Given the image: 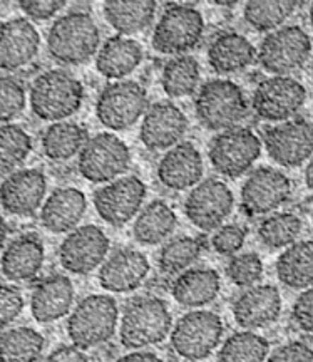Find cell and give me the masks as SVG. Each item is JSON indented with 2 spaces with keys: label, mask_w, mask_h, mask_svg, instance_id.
<instances>
[{
  "label": "cell",
  "mask_w": 313,
  "mask_h": 362,
  "mask_svg": "<svg viewBox=\"0 0 313 362\" xmlns=\"http://www.w3.org/2000/svg\"><path fill=\"white\" fill-rule=\"evenodd\" d=\"M173 329V315L163 298L136 297L121 317L119 339L126 349H144L161 344Z\"/></svg>",
  "instance_id": "cell-1"
},
{
  "label": "cell",
  "mask_w": 313,
  "mask_h": 362,
  "mask_svg": "<svg viewBox=\"0 0 313 362\" xmlns=\"http://www.w3.org/2000/svg\"><path fill=\"white\" fill-rule=\"evenodd\" d=\"M99 44V27L85 12H71L59 17L47 34V51L59 64H84L98 52Z\"/></svg>",
  "instance_id": "cell-2"
},
{
  "label": "cell",
  "mask_w": 313,
  "mask_h": 362,
  "mask_svg": "<svg viewBox=\"0 0 313 362\" xmlns=\"http://www.w3.org/2000/svg\"><path fill=\"white\" fill-rule=\"evenodd\" d=\"M83 99L81 81L64 69L45 71L30 86V107L44 121L61 123L79 111Z\"/></svg>",
  "instance_id": "cell-3"
},
{
  "label": "cell",
  "mask_w": 313,
  "mask_h": 362,
  "mask_svg": "<svg viewBox=\"0 0 313 362\" xmlns=\"http://www.w3.org/2000/svg\"><path fill=\"white\" fill-rule=\"evenodd\" d=\"M119 322V309L111 296L94 293L84 297L67 320V334L72 346L93 349L111 341Z\"/></svg>",
  "instance_id": "cell-4"
},
{
  "label": "cell",
  "mask_w": 313,
  "mask_h": 362,
  "mask_svg": "<svg viewBox=\"0 0 313 362\" xmlns=\"http://www.w3.org/2000/svg\"><path fill=\"white\" fill-rule=\"evenodd\" d=\"M198 121L210 131L237 128L248 115L243 89L233 81L211 79L199 88L194 101Z\"/></svg>",
  "instance_id": "cell-5"
},
{
  "label": "cell",
  "mask_w": 313,
  "mask_h": 362,
  "mask_svg": "<svg viewBox=\"0 0 313 362\" xmlns=\"http://www.w3.org/2000/svg\"><path fill=\"white\" fill-rule=\"evenodd\" d=\"M225 325L211 310H191L171 329V346L176 354L189 362L206 359L220 346Z\"/></svg>",
  "instance_id": "cell-6"
},
{
  "label": "cell",
  "mask_w": 313,
  "mask_h": 362,
  "mask_svg": "<svg viewBox=\"0 0 313 362\" xmlns=\"http://www.w3.org/2000/svg\"><path fill=\"white\" fill-rule=\"evenodd\" d=\"M205 19L196 7L176 4L161 13L153 34V47L167 56H184L201 42Z\"/></svg>",
  "instance_id": "cell-7"
},
{
  "label": "cell",
  "mask_w": 313,
  "mask_h": 362,
  "mask_svg": "<svg viewBox=\"0 0 313 362\" xmlns=\"http://www.w3.org/2000/svg\"><path fill=\"white\" fill-rule=\"evenodd\" d=\"M129 163L128 144L112 133H99L81 149L77 168L90 183H111L129 168Z\"/></svg>",
  "instance_id": "cell-8"
},
{
  "label": "cell",
  "mask_w": 313,
  "mask_h": 362,
  "mask_svg": "<svg viewBox=\"0 0 313 362\" xmlns=\"http://www.w3.org/2000/svg\"><path fill=\"white\" fill-rule=\"evenodd\" d=\"M310 54V35L298 25H285L266 34L256 57L265 71L275 76H287L305 66Z\"/></svg>",
  "instance_id": "cell-9"
},
{
  "label": "cell",
  "mask_w": 313,
  "mask_h": 362,
  "mask_svg": "<svg viewBox=\"0 0 313 362\" xmlns=\"http://www.w3.org/2000/svg\"><path fill=\"white\" fill-rule=\"evenodd\" d=\"M148 111L146 89L136 81H116L99 94L96 116L99 123L112 131L134 126Z\"/></svg>",
  "instance_id": "cell-10"
},
{
  "label": "cell",
  "mask_w": 313,
  "mask_h": 362,
  "mask_svg": "<svg viewBox=\"0 0 313 362\" xmlns=\"http://www.w3.org/2000/svg\"><path fill=\"white\" fill-rule=\"evenodd\" d=\"M261 155L260 138L249 128L237 126L221 131L210 144V161L218 173L238 178L255 165Z\"/></svg>",
  "instance_id": "cell-11"
},
{
  "label": "cell",
  "mask_w": 313,
  "mask_h": 362,
  "mask_svg": "<svg viewBox=\"0 0 313 362\" xmlns=\"http://www.w3.org/2000/svg\"><path fill=\"white\" fill-rule=\"evenodd\" d=\"M307 101V89L300 81L290 76H273L261 81L253 93L252 106L258 117L265 121L292 119Z\"/></svg>",
  "instance_id": "cell-12"
},
{
  "label": "cell",
  "mask_w": 313,
  "mask_h": 362,
  "mask_svg": "<svg viewBox=\"0 0 313 362\" xmlns=\"http://www.w3.org/2000/svg\"><path fill=\"white\" fill-rule=\"evenodd\" d=\"M263 144L276 165L297 168L313 156V124L303 117L283 121L265 131Z\"/></svg>",
  "instance_id": "cell-13"
},
{
  "label": "cell",
  "mask_w": 313,
  "mask_h": 362,
  "mask_svg": "<svg viewBox=\"0 0 313 362\" xmlns=\"http://www.w3.org/2000/svg\"><path fill=\"white\" fill-rule=\"evenodd\" d=\"M233 206L235 197L228 185L216 178H208L198 183L186 197L184 215L196 228L213 232L223 226Z\"/></svg>",
  "instance_id": "cell-14"
},
{
  "label": "cell",
  "mask_w": 313,
  "mask_h": 362,
  "mask_svg": "<svg viewBox=\"0 0 313 362\" xmlns=\"http://www.w3.org/2000/svg\"><path fill=\"white\" fill-rule=\"evenodd\" d=\"M146 198V185L138 176H122L94 193V208L107 225L124 226L139 214Z\"/></svg>",
  "instance_id": "cell-15"
},
{
  "label": "cell",
  "mask_w": 313,
  "mask_h": 362,
  "mask_svg": "<svg viewBox=\"0 0 313 362\" xmlns=\"http://www.w3.org/2000/svg\"><path fill=\"white\" fill-rule=\"evenodd\" d=\"M107 235L96 225H83L62 240L59 262L62 269L76 275H88L101 267L109 253Z\"/></svg>",
  "instance_id": "cell-16"
},
{
  "label": "cell",
  "mask_w": 313,
  "mask_h": 362,
  "mask_svg": "<svg viewBox=\"0 0 313 362\" xmlns=\"http://www.w3.org/2000/svg\"><path fill=\"white\" fill-rule=\"evenodd\" d=\"M292 194L288 176L270 166L252 171L242 187V208L247 215H266L275 211Z\"/></svg>",
  "instance_id": "cell-17"
},
{
  "label": "cell",
  "mask_w": 313,
  "mask_h": 362,
  "mask_svg": "<svg viewBox=\"0 0 313 362\" xmlns=\"http://www.w3.org/2000/svg\"><path fill=\"white\" fill-rule=\"evenodd\" d=\"M188 128L189 121L184 112L175 103L163 101L144 112L139 138L151 151H163L179 144Z\"/></svg>",
  "instance_id": "cell-18"
},
{
  "label": "cell",
  "mask_w": 313,
  "mask_h": 362,
  "mask_svg": "<svg viewBox=\"0 0 313 362\" xmlns=\"http://www.w3.org/2000/svg\"><path fill=\"white\" fill-rule=\"evenodd\" d=\"M47 178L37 168L19 170L0 185V206L16 216H30L42 205Z\"/></svg>",
  "instance_id": "cell-19"
},
{
  "label": "cell",
  "mask_w": 313,
  "mask_h": 362,
  "mask_svg": "<svg viewBox=\"0 0 313 362\" xmlns=\"http://www.w3.org/2000/svg\"><path fill=\"white\" fill-rule=\"evenodd\" d=\"M151 265L143 252L119 248L112 252L99 269V284L107 292L128 293L143 285Z\"/></svg>",
  "instance_id": "cell-20"
},
{
  "label": "cell",
  "mask_w": 313,
  "mask_h": 362,
  "mask_svg": "<svg viewBox=\"0 0 313 362\" xmlns=\"http://www.w3.org/2000/svg\"><path fill=\"white\" fill-rule=\"evenodd\" d=\"M40 35L25 17H16L0 25V69L17 71L37 56Z\"/></svg>",
  "instance_id": "cell-21"
},
{
  "label": "cell",
  "mask_w": 313,
  "mask_h": 362,
  "mask_svg": "<svg viewBox=\"0 0 313 362\" xmlns=\"http://www.w3.org/2000/svg\"><path fill=\"white\" fill-rule=\"evenodd\" d=\"M281 314V296L273 285H255L233 302L235 322L247 330L268 327Z\"/></svg>",
  "instance_id": "cell-22"
},
{
  "label": "cell",
  "mask_w": 313,
  "mask_h": 362,
  "mask_svg": "<svg viewBox=\"0 0 313 362\" xmlns=\"http://www.w3.org/2000/svg\"><path fill=\"white\" fill-rule=\"evenodd\" d=\"M203 158L193 143L176 144L161 158L158 165V178L163 187L173 192H183L196 185L203 178Z\"/></svg>",
  "instance_id": "cell-23"
},
{
  "label": "cell",
  "mask_w": 313,
  "mask_h": 362,
  "mask_svg": "<svg viewBox=\"0 0 313 362\" xmlns=\"http://www.w3.org/2000/svg\"><path fill=\"white\" fill-rule=\"evenodd\" d=\"M74 304V285L67 275H51L35 285L30 312L39 324H51L69 314Z\"/></svg>",
  "instance_id": "cell-24"
},
{
  "label": "cell",
  "mask_w": 313,
  "mask_h": 362,
  "mask_svg": "<svg viewBox=\"0 0 313 362\" xmlns=\"http://www.w3.org/2000/svg\"><path fill=\"white\" fill-rule=\"evenodd\" d=\"M44 260L42 240L34 233H25L13 238L6 247L0 259V270L11 282H29L42 270Z\"/></svg>",
  "instance_id": "cell-25"
},
{
  "label": "cell",
  "mask_w": 313,
  "mask_h": 362,
  "mask_svg": "<svg viewBox=\"0 0 313 362\" xmlns=\"http://www.w3.org/2000/svg\"><path fill=\"white\" fill-rule=\"evenodd\" d=\"M88 200L77 188H57L40 208V223L51 233H71L84 218Z\"/></svg>",
  "instance_id": "cell-26"
},
{
  "label": "cell",
  "mask_w": 313,
  "mask_h": 362,
  "mask_svg": "<svg viewBox=\"0 0 313 362\" xmlns=\"http://www.w3.org/2000/svg\"><path fill=\"white\" fill-rule=\"evenodd\" d=\"M221 287V279L216 270L206 267L188 269L175 279L171 293L179 305L188 309H199L211 304L218 297Z\"/></svg>",
  "instance_id": "cell-27"
},
{
  "label": "cell",
  "mask_w": 313,
  "mask_h": 362,
  "mask_svg": "<svg viewBox=\"0 0 313 362\" xmlns=\"http://www.w3.org/2000/svg\"><path fill=\"white\" fill-rule=\"evenodd\" d=\"M256 49L242 34L223 33L208 49V62L218 74L242 72L255 62Z\"/></svg>",
  "instance_id": "cell-28"
},
{
  "label": "cell",
  "mask_w": 313,
  "mask_h": 362,
  "mask_svg": "<svg viewBox=\"0 0 313 362\" xmlns=\"http://www.w3.org/2000/svg\"><path fill=\"white\" fill-rule=\"evenodd\" d=\"M143 61V47L138 40L114 35L99 49L96 69L107 79H122L138 69Z\"/></svg>",
  "instance_id": "cell-29"
},
{
  "label": "cell",
  "mask_w": 313,
  "mask_h": 362,
  "mask_svg": "<svg viewBox=\"0 0 313 362\" xmlns=\"http://www.w3.org/2000/svg\"><path fill=\"white\" fill-rule=\"evenodd\" d=\"M156 7L153 0H107L104 2V17L116 33L129 37L151 25Z\"/></svg>",
  "instance_id": "cell-30"
},
{
  "label": "cell",
  "mask_w": 313,
  "mask_h": 362,
  "mask_svg": "<svg viewBox=\"0 0 313 362\" xmlns=\"http://www.w3.org/2000/svg\"><path fill=\"white\" fill-rule=\"evenodd\" d=\"M276 277L290 288L313 287V240L295 242L276 260Z\"/></svg>",
  "instance_id": "cell-31"
},
{
  "label": "cell",
  "mask_w": 313,
  "mask_h": 362,
  "mask_svg": "<svg viewBox=\"0 0 313 362\" xmlns=\"http://www.w3.org/2000/svg\"><path fill=\"white\" fill-rule=\"evenodd\" d=\"M178 225V216L167 203L154 200L144 206L136 216L133 235L141 245H158L173 235Z\"/></svg>",
  "instance_id": "cell-32"
},
{
  "label": "cell",
  "mask_w": 313,
  "mask_h": 362,
  "mask_svg": "<svg viewBox=\"0 0 313 362\" xmlns=\"http://www.w3.org/2000/svg\"><path fill=\"white\" fill-rule=\"evenodd\" d=\"M89 139L88 131L83 126L61 121L54 123L42 134V151L52 161H67L76 155Z\"/></svg>",
  "instance_id": "cell-33"
},
{
  "label": "cell",
  "mask_w": 313,
  "mask_h": 362,
  "mask_svg": "<svg viewBox=\"0 0 313 362\" xmlns=\"http://www.w3.org/2000/svg\"><path fill=\"white\" fill-rule=\"evenodd\" d=\"M45 339L33 327H13L0 332V362H37Z\"/></svg>",
  "instance_id": "cell-34"
},
{
  "label": "cell",
  "mask_w": 313,
  "mask_h": 362,
  "mask_svg": "<svg viewBox=\"0 0 313 362\" xmlns=\"http://www.w3.org/2000/svg\"><path fill=\"white\" fill-rule=\"evenodd\" d=\"M33 151V138L17 124H0V176H8L19 168Z\"/></svg>",
  "instance_id": "cell-35"
},
{
  "label": "cell",
  "mask_w": 313,
  "mask_h": 362,
  "mask_svg": "<svg viewBox=\"0 0 313 362\" xmlns=\"http://www.w3.org/2000/svg\"><path fill=\"white\" fill-rule=\"evenodd\" d=\"M161 84L170 98L191 96L199 84V64L193 56H176L165 64Z\"/></svg>",
  "instance_id": "cell-36"
},
{
  "label": "cell",
  "mask_w": 313,
  "mask_h": 362,
  "mask_svg": "<svg viewBox=\"0 0 313 362\" xmlns=\"http://www.w3.org/2000/svg\"><path fill=\"white\" fill-rule=\"evenodd\" d=\"M298 4L292 0H252L244 6L243 16L253 29L260 33H273L293 16Z\"/></svg>",
  "instance_id": "cell-37"
},
{
  "label": "cell",
  "mask_w": 313,
  "mask_h": 362,
  "mask_svg": "<svg viewBox=\"0 0 313 362\" xmlns=\"http://www.w3.org/2000/svg\"><path fill=\"white\" fill-rule=\"evenodd\" d=\"M270 344L260 334L243 330L230 336L218 352V362H266Z\"/></svg>",
  "instance_id": "cell-38"
},
{
  "label": "cell",
  "mask_w": 313,
  "mask_h": 362,
  "mask_svg": "<svg viewBox=\"0 0 313 362\" xmlns=\"http://www.w3.org/2000/svg\"><path fill=\"white\" fill-rule=\"evenodd\" d=\"M201 252L203 242L199 238L176 237L163 245L158 257V265L163 274L179 275L199 259Z\"/></svg>",
  "instance_id": "cell-39"
},
{
  "label": "cell",
  "mask_w": 313,
  "mask_h": 362,
  "mask_svg": "<svg viewBox=\"0 0 313 362\" xmlns=\"http://www.w3.org/2000/svg\"><path fill=\"white\" fill-rule=\"evenodd\" d=\"M303 221L295 214H275L265 218L258 226V238L265 247L271 250H278L293 245L300 237Z\"/></svg>",
  "instance_id": "cell-40"
},
{
  "label": "cell",
  "mask_w": 313,
  "mask_h": 362,
  "mask_svg": "<svg viewBox=\"0 0 313 362\" xmlns=\"http://www.w3.org/2000/svg\"><path fill=\"white\" fill-rule=\"evenodd\" d=\"M226 275L238 287H255L263 277V262L260 255L255 252H247L231 257L226 265Z\"/></svg>",
  "instance_id": "cell-41"
},
{
  "label": "cell",
  "mask_w": 313,
  "mask_h": 362,
  "mask_svg": "<svg viewBox=\"0 0 313 362\" xmlns=\"http://www.w3.org/2000/svg\"><path fill=\"white\" fill-rule=\"evenodd\" d=\"M25 110V88L12 76H0V123H8Z\"/></svg>",
  "instance_id": "cell-42"
},
{
  "label": "cell",
  "mask_w": 313,
  "mask_h": 362,
  "mask_svg": "<svg viewBox=\"0 0 313 362\" xmlns=\"http://www.w3.org/2000/svg\"><path fill=\"white\" fill-rule=\"evenodd\" d=\"M244 240H247V232L243 226L230 223L216 230L211 237V247L218 255L235 257L243 248Z\"/></svg>",
  "instance_id": "cell-43"
},
{
  "label": "cell",
  "mask_w": 313,
  "mask_h": 362,
  "mask_svg": "<svg viewBox=\"0 0 313 362\" xmlns=\"http://www.w3.org/2000/svg\"><path fill=\"white\" fill-rule=\"evenodd\" d=\"M24 296L17 287L0 284V330H6L24 310Z\"/></svg>",
  "instance_id": "cell-44"
},
{
  "label": "cell",
  "mask_w": 313,
  "mask_h": 362,
  "mask_svg": "<svg viewBox=\"0 0 313 362\" xmlns=\"http://www.w3.org/2000/svg\"><path fill=\"white\" fill-rule=\"evenodd\" d=\"M266 362H313V349L305 342L292 341L271 352Z\"/></svg>",
  "instance_id": "cell-45"
},
{
  "label": "cell",
  "mask_w": 313,
  "mask_h": 362,
  "mask_svg": "<svg viewBox=\"0 0 313 362\" xmlns=\"http://www.w3.org/2000/svg\"><path fill=\"white\" fill-rule=\"evenodd\" d=\"M293 322L303 332L313 334V287H308L298 296L292 309Z\"/></svg>",
  "instance_id": "cell-46"
},
{
  "label": "cell",
  "mask_w": 313,
  "mask_h": 362,
  "mask_svg": "<svg viewBox=\"0 0 313 362\" xmlns=\"http://www.w3.org/2000/svg\"><path fill=\"white\" fill-rule=\"evenodd\" d=\"M19 6L30 21H49L66 6L64 0H20Z\"/></svg>",
  "instance_id": "cell-47"
},
{
  "label": "cell",
  "mask_w": 313,
  "mask_h": 362,
  "mask_svg": "<svg viewBox=\"0 0 313 362\" xmlns=\"http://www.w3.org/2000/svg\"><path fill=\"white\" fill-rule=\"evenodd\" d=\"M45 362H90V359L79 347L61 346L45 357Z\"/></svg>",
  "instance_id": "cell-48"
},
{
  "label": "cell",
  "mask_w": 313,
  "mask_h": 362,
  "mask_svg": "<svg viewBox=\"0 0 313 362\" xmlns=\"http://www.w3.org/2000/svg\"><path fill=\"white\" fill-rule=\"evenodd\" d=\"M116 362H163V359L158 354L149 351H134L129 354L122 356Z\"/></svg>",
  "instance_id": "cell-49"
},
{
  "label": "cell",
  "mask_w": 313,
  "mask_h": 362,
  "mask_svg": "<svg viewBox=\"0 0 313 362\" xmlns=\"http://www.w3.org/2000/svg\"><path fill=\"white\" fill-rule=\"evenodd\" d=\"M7 237H8V225H7V221L4 220V216L0 215V250L6 247Z\"/></svg>",
  "instance_id": "cell-50"
},
{
  "label": "cell",
  "mask_w": 313,
  "mask_h": 362,
  "mask_svg": "<svg viewBox=\"0 0 313 362\" xmlns=\"http://www.w3.org/2000/svg\"><path fill=\"white\" fill-rule=\"evenodd\" d=\"M305 183H307V187L313 192V156L310 158V161H308V165L305 168Z\"/></svg>",
  "instance_id": "cell-51"
},
{
  "label": "cell",
  "mask_w": 313,
  "mask_h": 362,
  "mask_svg": "<svg viewBox=\"0 0 313 362\" xmlns=\"http://www.w3.org/2000/svg\"><path fill=\"white\" fill-rule=\"evenodd\" d=\"M310 24H312V29H313V2H312V7H310Z\"/></svg>",
  "instance_id": "cell-52"
},
{
  "label": "cell",
  "mask_w": 313,
  "mask_h": 362,
  "mask_svg": "<svg viewBox=\"0 0 313 362\" xmlns=\"http://www.w3.org/2000/svg\"><path fill=\"white\" fill-rule=\"evenodd\" d=\"M312 220H313V214H312Z\"/></svg>",
  "instance_id": "cell-53"
}]
</instances>
